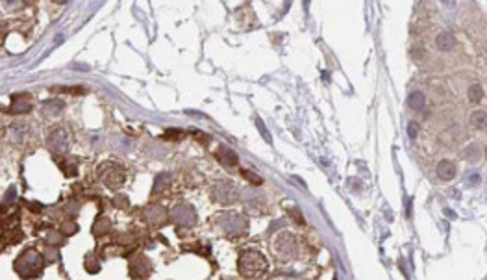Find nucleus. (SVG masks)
Returning <instances> with one entry per match:
<instances>
[{
    "instance_id": "nucleus-1",
    "label": "nucleus",
    "mask_w": 487,
    "mask_h": 280,
    "mask_svg": "<svg viewBox=\"0 0 487 280\" xmlns=\"http://www.w3.org/2000/svg\"><path fill=\"white\" fill-rule=\"evenodd\" d=\"M237 265H239V273L243 279H260L261 275L267 273V260L261 252L254 249L243 250L239 254V260H237Z\"/></svg>"
},
{
    "instance_id": "nucleus-2",
    "label": "nucleus",
    "mask_w": 487,
    "mask_h": 280,
    "mask_svg": "<svg viewBox=\"0 0 487 280\" xmlns=\"http://www.w3.org/2000/svg\"><path fill=\"white\" fill-rule=\"evenodd\" d=\"M98 175H100V180L104 182L107 188H111V190L121 188L122 182H124V178H126L124 169H122L119 163H115V161H106V163H102V165L98 167Z\"/></svg>"
},
{
    "instance_id": "nucleus-3",
    "label": "nucleus",
    "mask_w": 487,
    "mask_h": 280,
    "mask_svg": "<svg viewBox=\"0 0 487 280\" xmlns=\"http://www.w3.org/2000/svg\"><path fill=\"white\" fill-rule=\"evenodd\" d=\"M276 254L282 258V260H287V258H293L295 256V250H296V240L295 236L289 234V232H283L280 234L273 243Z\"/></svg>"
},
{
    "instance_id": "nucleus-4",
    "label": "nucleus",
    "mask_w": 487,
    "mask_h": 280,
    "mask_svg": "<svg viewBox=\"0 0 487 280\" xmlns=\"http://www.w3.org/2000/svg\"><path fill=\"white\" fill-rule=\"evenodd\" d=\"M213 199L221 204H230L237 199V191H235L234 184L230 182H219L213 186Z\"/></svg>"
},
{
    "instance_id": "nucleus-5",
    "label": "nucleus",
    "mask_w": 487,
    "mask_h": 280,
    "mask_svg": "<svg viewBox=\"0 0 487 280\" xmlns=\"http://www.w3.org/2000/svg\"><path fill=\"white\" fill-rule=\"evenodd\" d=\"M223 217L228 221V223H221V225L224 227V232H226L230 238H237L239 234L246 232V221H244L243 217H239V215L232 213V223H230V219H228V213L223 215Z\"/></svg>"
},
{
    "instance_id": "nucleus-6",
    "label": "nucleus",
    "mask_w": 487,
    "mask_h": 280,
    "mask_svg": "<svg viewBox=\"0 0 487 280\" xmlns=\"http://www.w3.org/2000/svg\"><path fill=\"white\" fill-rule=\"evenodd\" d=\"M145 213H146V221H148L152 227H161V225H165L167 211L163 210L161 206H150Z\"/></svg>"
},
{
    "instance_id": "nucleus-7",
    "label": "nucleus",
    "mask_w": 487,
    "mask_h": 280,
    "mask_svg": "<svg viewBox=\"0 0 487 280\" xmlns=\"http://www.w3.org/2000/svg\"><path fill=\"white\" fill-rule=\"evenodd\" d=\"M217 158H219V161H221L223 165H226V167H234V165H237V154H235L232 149H228V147H219V150H217Z\"/></svg>"
},
{
    "instance_id": "nucleus-8",
    "label": "nucleus",
    "mask_w": 487,
    "mask_h": 280,
    "mask_svg": "<svg viewBox=\"0 0 487 280\" xmlns=\"http://www.w3.org/2000/svg\"><path fill=\"white\" fill-rule=\"evenodd\" d=\"M454 45H456V37L450 34V32H443V34H439L437 37H435V47L439 50H443V52H448V50L454 49Z\"/></svg>"
},
{
    "instance_id": "nucleus-9",
    "label": "nucleus",
    "mask_w": 487,
    "mask_h": 280,
    "mask_svg": "<svg viewBox=\"0 0 487 280\" xmlns=\"http://www.w3.org/2000/svg\"><path fill=\"white\" fill-rule=\"evenodd\" d=\"M408 106L411 110L415 111H422L424 110V106H426V99H424V95H422V91H413L411 95L408 97Z\"/></svg>"
},
{
    "instance_id": "nucleus-10",
    "label": "nucleus",
    "mask_w": 487,
    "mask_h": 280,
    "mask_svg": "<svg viewBox=\"0 0 487 280\" xmlns=\"http://www.w3.org/2000/svg\"><path fill=\"white\" fill-rule=\"evenodd\" d=\"M437 175L443 178V180H450V178H454V175H456V167H454V163H452V161H448V160H443L437 165Z\"/></svg>"
},
{
    "instance_id": "nucleus-11",
    "label": "nucleus",
    "mask_w": 487,
    "mask_h": 280,
    "mask_svg": "<svg viewBox=\"0 0 487 280\" xmlns=\"http://www.w3.org/2000/svg\"><path fill=\"white\" fill-rule=\"evenodd\" d=\"M50 147H54V149H63L65 145H67V132L63 130H56L50 134Z\"/></svg>"
},
{
    "instance_id": "nucleus-12",
    "label": "nucleus",
    "mask_w": 487,
    "mask_h": 280,
    "mask_svg": "<svg viewBox=\"0 0 487 280\" xmlns=\"http://www.w3.org/2000/svg\"><path fill=\"white\" fill-rule=\"evenodd\" d=\"M169 184H171V178L167 175H159L156 178V182H154V193H165Z\"/></svg>"
},
{
    "instance_id": "nucleus-13",
    "label": "nucleus",
    "mask_w": 487,
    "mask_h": 280,
    "mask_svg": "<svg viewBox=\"0 0 487 280\" xmlns=\"http://www.w3.org/2000/svg\"><path fill=\"white\" fill-rule=\"evenodd\" d=\"M469 99H470V102H474V104L484 99V89H482V86H472V88L469 89Z\"/></svg>"
},
{
    "instance_id": "nucleus-14",
    "label": "nucleus",
    "mask_w": 487,
    "mask_h": 280,
    "mask_svg": "<svg viewBox=\"0 0 487 280\" xmlns=\"http://www.w3.org/2000/svg\"><path fill=\"white\" fill-rule=\"evenodd\" d=\"M472 122H474V126L480 128V130H484L486 128V111H476L474 115H472Z\"/></svg>"
},
{
    "instance_id": "nucleus-15",
    "label": "nucleus",
    "mask_w": 487,
    "mask_h": 280,
    "mask_svg": "<svg viewBox=\"0 0 487 280\" xmlns=\"http://www.w3.org/2000/svg\"><path fill=\"white\" fill-rule=\"evenodd\" d=\"M243 176H244V178H246V180H248V182H252V184H256V186H258V184H261V178H260V176H258L256 173H252V171H243Z\"/></svg>"
},
{
    "instance_id": "nucleus-16",
    "label": "nucleus",
    "mask_w": 487,
    "mask_h": 280,
    "mask_svg": "<svg viewBox=\"0 0 487 280\" xmlns=\"http://www.w3.org/2000/svg\"><path fill=\"white\" fill-rule=\"evenodd\" d=\"M165 138L167 140H180V138H184V130H176V128H173V130H167Z\"/></svg>"
},
{
    "instance_id": "nucleus-17",
    "label": "nucleus",
    "mask_w": 487,
    "mask_h": 280,
    "mask_svg": "<svg viewBox=\"0 0 487 280\" xmlns=\"http://www.w3.org/2000/svg\"><path fill=\"white\" fill-rule=\"evenodd\" d=\"M107 228H109V223H107V219H100L97 225H95V232H97V234H102V232L107 230Z\"/></svg>"
},
{
    "instance_id": "nucleus-18",
    "label": "nucleus",
    "mask_w": 487,
    "mask_h": 280,
    "mask_svg": "<svg viewBox=\"0 0 487 280\" xmlns=\"http://www.w3.org/2000/svg\"><path fill=\"white\" fill-rule=\"evenodd\" d=\"M408 132H409V138H417V134H419V124H417V122H409Z\"/></svg>"
},
{
    "instance_id": "nucleus-19",
    "label": "nucleus",
    "mask_w": 487,
    "mask_h": 280,
    "mask_svg": "<svg viewBox=\"0 0 487 280\" xmlns=\"http://www.w3.org/2000/svg\"><path fill=\"white\" fill-rule=\"evenodd\" d=\"M256 122H258V128H260V130H261V136H263V138H265V141H269V143H271V136H269V132L265 130L263 122H261V121H260V119L256 121Z\"/></svg>"
},
{
    "instance_id": "nucleus-20",
    "label": "nucleus",
    "mask_w": 487,
    "mask_h": 280,
    "mask_svg": "<svg viewBox=\"0 0 487 280\" xmlns=\"http://www.w3.org/2000/svg\"><path fill=\"white\" fill-rule=\"evenodd\" d=\"M113 202L117 204V208H124V206H128V199L124 197V195H121V197H117V199H113Z\"/></svg>"
},
{
    "instance_id": "nucleus-21",
    "label": "nucleus",
    "mask_w": 487,
    "mask_h": 280,
    "mask_svg": "<svg viewBox=\"0 0 487 280\" xmlns=\"http://www.w3.org/2000/svg\"><path fill=\"white\" fill-rule=\"evenodd\" d=\"M63 230H65V234H67V236H69L70 232L76 230V225H72V223H70V225H65V227H63Z\"/></svg>"
},
{
    "instance_id": "nucleus-22",
    "label": "nucleus",
    "mask_w": 487,
    "mask_h": 280,
    "mask_svg": "<svg viewBox=\"0 0 487 280\" xmlns=\"http://www.w3.org/2000/svg\"><path fill=\"white\" fill-rule=\"evenodd\" d=\"M230 280H234V279H230Z\"/></svg>"
}]
</instances>
